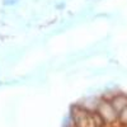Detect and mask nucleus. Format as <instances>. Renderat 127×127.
<instances>
[{
  "mask_svg": "<svg viewBox=\"0 0 127 127\" xmlns=\"http://www.w3.org/2000/svg\"><path fill=\"white\" fill-rule=\"evenodd\" d=\"M72 118L76 127H97L93 112L87 109H76L72 112Z\"/></svg>",
  "mask_w": 127,
  "mask_h": 127,
  "instance_id": "obj_1",
  "label": "nucleus"
},
{
  "mask_svg": "<svg viewBox=\"0 0 127 127\" xmlns=\"http://www.w3.org/2000/svg\"><path fill=\"white\" fill-rule=\"evenodd\" d=\"M97 112L100 114V117L104 120V122L112 123L118 120V113L112 107V104L107 100H100L97 105Z\"/></svg>",
  "mask_w": 127,
  "mask_h": 127,
  "instance_id": "obj_2",
  "label": "nucleus"
},
{
  "mask_svg": "<svg viewBox=\"0 0 127 127\" xmlns=\"http://www.w3.org/2000/svg\"><path fill=\"white\" fill-rule=\"evenodd\" d=\"M111 104H112V107L116 109V112L120 114L127 107V97H126V95H123V94L116 95V97L111 100Z\"/></svg>",
  "mask_w": 127,
  "mask_h": 127,
  "instance_id": "obj_3",
  "label": "nucleus"
},
{
  "mask_svg": "<svg viewBox=\"0 0 127 127\" xmlns=\"http://www.w3.org/2000/svg\"><path fill=\"white\" fill-rule=\"evenodd\" d=\"M118 120H120L122 123H127V107L118 114Z\"/></svg>",
  "mask_w": 127,
  "mask_h": 127,
  "instance_id": "obj_4",
  "label": "nucleus"
}]
</instances>
